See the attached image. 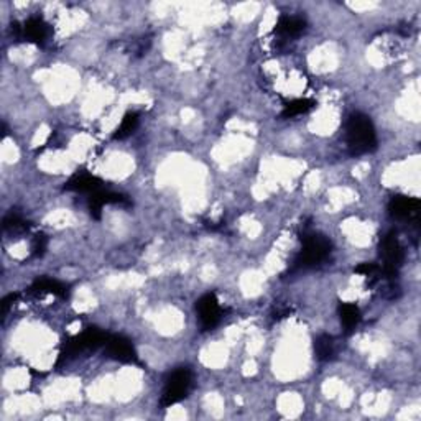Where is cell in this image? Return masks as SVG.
I'll return each instance as SVG.
<instances>
[{"instance_id": "6da1fadb", "label": "cell", "mask_w": 421, "mask_h": 421, "mask_svg": "<svg viewBox=\"0 0 421 421\" xmlns=\"http://www.w3.org/2000/svg\"><path fill=\"white\" fill-rule=\"evenodd\" d=\"M346 140L349 151L354 156L371 154L377 149V134L371 117L364 114L351 115L346 127Z\"/></svg>"}, {"instance_id": "7a4b0ae2", "label": "cell", "mask_w": 421, "mask_h": 421, "mask_svg": "<svg viewBox=\"0 0 421 421\" xmlns=\"http://www.w3.org/2000/svg\"><path fill=\"white\" fill-rule=\"evenodd\" d=\"M303 250L297 259L298 268H311L324 262L331 254V242L321 234H304L302 237Z\"/></svg>"}, {"instance_id": "3957f363", "label": "cell", "mask_w": 421, "mask_h": 421, "mask_svg": "<svg viewBox=\"0 0 421 421\" xmlns=\"http://www.w3.org/2000/svg\"><path fill=\"white\" fill-rule=\"evenodd\" d=\"M193 387V373L189 368H176L175 372L170 373V377L166 378L165 388H163L161 395V407H171L178 402H181L183 398L188 397L189 390Z\"/></svg>"}, {"instance_id": "277c9868", "label": "cell", "mask_w": 421, "mask_h": 421, "mask_svg": "<svg viewBox=\"0 0 421 421\" xmlns=\"http://www.w3.org/2000/svg\"><path fill=\"white\" fill-rule=\"evenodd\" d=\"M109 334L102 333L96 328H87L81 334H76L65 344V351L61 352V359H70V357L78 356L79 352L97 349L99 346H104L107 341Z\"/></svg>"}, {"instance_id": "5b68a950", "label": "cell", "mask_w": 421, "mask_h": 421, "mask_svg": "<svg viewBox=\"0 0 421 421\" xmlns=\"http://www.w3.org/2000/svg\"><path fill=\"white\" fill-rule=\"evenodd\" d=\"M380 255L383 259V277L388 278V280H393V278L398 275L400 267H402L403 263V250L397 239V234L390 233L383 237L380 245Z\"/></svg>"}, {"instance_id": "8992f818", "label": "cell", "mask_w": 421, "mask_h": 421, "mask_svg": "<svg viewBox=\"0 0 421 421\" xmlns=\"http://www.w3.org/2000/svg\"><path fill=\"white\" fill-rule=\"evenodd\" d=\"M196 311L204 329H214L220 323L224 314L214 293H208L198 299Z\"/></svg>"}, {"instance_id": "52a82bcc", "label": "cell", "mask_w": 421, "mask_h": 421, "mask_svg": "<svg viewBox=\"0 0 421 421\" xmlns=\"http://www.w3.org/2000/svg\"><path fill=\"white\" fill-rule=\"evenodd\" d=\"M12 26H14L12 30H14L15 38L31 41V43H36V45L45 43L46 38H48V35H50L48 23H46L45 20L40 18V17L28 18L22 26H18V25H12Z\"/></svg>"}, {"instance_id": "ba28073f", "label": "cell", "mask_w": 421, "mask_h": 421, "mask_svg": "<svg viewBox=\"0 0 421 421\" xmlns=\"http://www.w3.org/2000/svg\"><path fill=\"white\" fill-rule=\"evenodd\" d=\"M104 347L109 357H112L115 361L124 362V364H139V356H137L134 346H132L129 339L122 338V336L109 334Z\"/></svg>"}, {"instance_id": "9c48e42d", "label": "cell", "mask_w": 421, "mask_h": 421, "mask_svg": "<svg viewBox=\"0 0 421 421\" xmlns=\"http://www.w3.org/2000/svg\"><path fill=\"white\" fill-rule=\"evenodd\" d=\"M388 213L393 219L412 220L420 214V199L410 196H393L388 203Z\"/></svg>"}, {"instance_id": "30bf717a", "label": "cell", "mask_w": 421, "mask_h": 421, "mask_svg": "<svg viewBox=\"0 0 421 421\" xmlns=\"http://www.w3.org/2000/svg\"><path fill=\"white\" fill-rule=\"evenodd\" d=\"M66 191H75V193H96L99 189H102V181L97 176L91 175L87 171H79L70 181L65 184Z\"/></svg>"}, {"instance_id": "8fae6325", "label": "cell", "mask_w": 421, "mask_h": 421, "mask_svg": "<svg viewBox=\"0 0 421 421\" xmlns=\"http://www.w3.org/2000/svg\"><path fill=\"white\" fill-rule=\"evenodd\" d=\"M304 28H307L304 18L298 17V15H282L277 22L275 33L292 38V36H298L299 33H303Z\"/></svg>"}, {"instance_id": "7c38bea8", "label": "cell", "mask_w": 421, "mask_h": 421, "mask_svg": "<svg viewBox=\"0 0 421 421\" xmlns=\"http://www.w3.org/2000/svg\"><path fill=\"white\" fill-rule=\"evenodd\" d=\"M30 292L33 294H55V297H66L68 294L66 287L58 280H51V278H38L31 285Z\"/></svg>"}, {"instance_id": "4fadbf2b", "label": "cell", "mask_w": 421, "mask_h": 421, "mask_svg": "<svg viewBox=\"0 0 421 421\" xmlns=\"http://www.w3.org/2000/svg\"><path fill=\"white\" fill-rule=\"evenodd\" d=\"M341 323L346 331H352L361 323V309L354 303H341L339 304Z\"/></svg>"}, {"instance_id": "5bb4252c", "label": "cell", "mask_w": 421, "mask_h": 421, "mask_svg": "<svg viewBox=\"0 0 421 421\" xmlns=\"http://www.w3.org/2000/svg\"><path fill=\"white\" fill-rule=\"evenodd\" d=\"M316 105L314 101H311V99H294V101L288 102L285 105V109H283L282 115L285 119H289V117H297V115H302V114H307Z\"/></svg>"}, {"instance_id": "9a60e30c", "label": "cell", "mask_w": 421, "mask_h": 421, "mask_svg": "<svg viewBox=\"0 0 421 421\" xmlns=\"http://www.w3.org/2000/svg\"><path fill=\"white\" fill-rule=\"evenodd\" d=\"M314 352L319 361H329L334 356V339L328 334H321L314 341Z\"/></svg>"}, {"instance_id": "2e32d148", "label": "cell", "mask_w": 421, "mask_h": 421, "mask_svg": "<svg viewBox=\"0 0 421 421\" xmlns=\"http://www.w3.org/2000/svg\"><path fill=\"white\" fill-rule=\"evenodd\" d=\"M137 125H139V114H137V112L125 114L122 122H120L119 127L115 129V132H114V139H119V140L127 139L129 135L134 134Z\"/></svg>"}, {"instance_id": "e0dca14e", "label": "cell", "mask_w": 421, "mask_h": 421, "mask_svg": "<svg viewBox=\"0 0 421 421\" xmlns=\"http://www.w3.org/2000/svg\"><path fill=\"white\" fill-rule=\"evenodd\" d=\"M26 228H28V225L25 224V220L15 213H10L7 218L4 219V229L5 230H12V233H17V230H25Z\"/></svg>"}, {"instance_id": "ac0fdd59", "label": "cell", "mask_w": 421, "mask_h": 421, "mask_svg": "<svg viewBox=\"0 0 421 421\" xmlns=\"http://www.w3.org/2000/svg\"><path fill=\"white\" fill-rule=\"evenodd\" d=\"M46 245H48V239H46V237L43 234L35 235L33 245H31V250H33V255L35 257L43 255L45 250H46Z\"/></svg>"}]
</instances>
